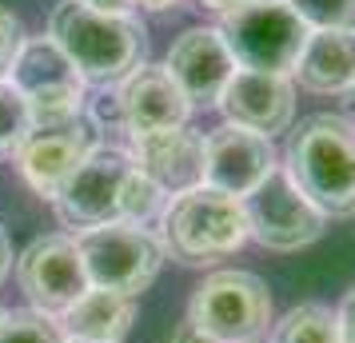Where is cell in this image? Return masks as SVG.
Instances as JSON below:
<instances>
[{"instance_id":"6da1fadb","label":"cell","mask_w":355,"mask_h":343,"mask_svg":"<svg viewBox=\"0 0 355 343\" xmlns=\"http://www.w3.org/2000/svg\"><path fill=\"white\" fill-rule=\"evenodd\" d=\"M49 40L64 52L84 84H120L144 64L148 33L132 12H100L80 0H60L49 17Z\"/></svg>"},{"instance_id":"7a4b0ae2","label":"cell","mask_w":355,"mask_h":343,"mask_svg":"<svg viewBox=\"0 0 355 343\" xmlns=\"http://www.w3.org/2000/svg\"><path fill=\"white\" fill-rule=\"evenodd\" d=\"M284 172L323 216H355V124L331 112L300 120Z\"/></svg>"},{"instance_id":"3957f363","label":"cell","mask_w":355,"mask_h":343,"mask_svg":"<svg viewBox=\"0 0 355 343\" xmlns=\"http://www.w3.org/2000/svg\"><path fill=\"white\" fill-rule=\"evenodd\" d=\"M164 228V252L172 260L188 263V267H204V263L227 260L248 244V216H243V200L224 196L208 184L188 188L172 196V204L160 216Z\"/></svg>"},{"instance_id":"277c9868","label":"cell","mask_w":355,"mask_h":343,"mask_svg":"<svg viewBox=\"0 0 355 343\" xmlns=\"http://www.w3.org/2000/svg\"><path fill=\"white\" fill-rule=\"evenodd\" d=\"M220 36H224L236 68L288 76L300 64V52H304L311 28L291 12V4H284V0L279 4H252V0H243V4L224 12Z\"/></svg>"},{"instance_id":"5b68a950","label":"cell","mask_w":355,"mask_h":343,"mask_svg":"<svg viewBox=\"0 0 355 343\" xmlns=\"http://www.w3.org/2000/svg\"><path fill=\"white\" fill-rule=\"evenodd\" d=\"M76 247H80V260H84V272H88L92 288L132 295V299L160 276L164 256H168L164 240L152 228L124 224V220L80 231Z\"/></svg>"},{"instance_id":"8992f818","label":"cell","mask_w":355,"mask_h":343,"mask_svg":"<svg viewBox=\"0 0 355 343\" xmlns=\"http://www.w3.org/2000/svg\"><path fill=\"white\" fill-rule=\"evenodd\" d=\"M188 324L216 343H256L272 324V292L256 272H216L192 292Z\"/></svg>"},{"instance_id":"52a82bcc","label":"cell","mask_w":355,"mask_h":343,"mask_svg":"<svg viewBox=\"0 0 355 343\" xmlns=\"http://www.w3.org/2000/svg\"><path fill=\"white\" fill-rule=\"evenodd\" d=\"M8 84L28 100L36 128H64L84 116V80L49 36L24 40L12 60Z\"/></svg>"},{"instance_id":"ba28073f","label":"cell","mask_w":355,"mask_h":343,"mask_svg":"<svg viewBox=\"0 0 355 343\" xmlns=\"http://www.w3.org/2000/svg\"><path fill=\"white\" fill-rule=\"evenodd\" d=\"M243 216H248V236L272 252H300L315 244L327 228V216L291 184L284 168H275L252 196H243Z\"/></svg>"},{"instance_id":"9c48e42d","label":"cell","mask_w":355,"mask_h":343,"mask_svg":"<svg viewBox=\"0 0 355 343\" xmlns=\"http://www.w3.org/2000/svg\"><path fill=\"white\" fill-rule=\"evenodd\" d=\"M132 156L120 148H96L88 160L56 188V216L68 228H104L120 220V196H124V184L132 176Z\"/></svg>"},{"instance_id":"30bf717a","label":"cell","mask_w":355,"mask_h":343,"mask_svg":"<svg viewBox=\"0 0 355 343\" xmlns=\"http://www.w3.org/2000/svg\"><path fill=\"white\" fill-rule=\"evenodd\" d=\"M17 279L20 292L28 295L33 311L60 319L92 283L84 272L80 247L72 236H40L20 252L17 260Z\"/></svg>"},{"instance_id":"8fae6325","label":"cell","mask_w":355,"mask_h":343,"mask_svg":"<svg viewBox=\"0 0 355 343\" xmlns=\"http://www.w3.org/2000/svg\"><path fill=\"white\" fill-rule=\"evenodd\" d=\"M275 168V148L259 132L220 124L204 136V184L224 196H252Z\"/></svg>"},{"instance_id":"7c38bea8","label":"cell","mask_w":355,"mask_h":343,"mask_svg":"<svg viewBox=\"0 0 355 343\" xmlns=\"http://www.w3.org/2000/svg\"><path fill=\"white\" fill-rule=\"evenodd\" d=\"M164 68L172 72V80L180 84L188 104H204V108L220 104L227 80L236 76V60H232L220 28H188L184 36H176Z\"/></svg>"},{"instance_id":"4fadbf2b","label":"cell","mask_w":355,"mask_h":343,"mask_svg":"<svg viewBox=\"0 0 355 343\" xmlns=\"http://www.w3.org/2000/svg\"><path fill=\"white\" fill-rule=\"evenodd\" d=\"M227 124L248 132H259L272 140L275 132L291 128L295 116V88L288 76H272V72H252V68H236V76L227 80L224 96H220Z\"/></svg>"},{"instance_id":"5bb4252c","label":"cell","mask_w":355,"mask_h":343,"mask_svg":"<svg viewBox=\"0 0 355 343\" xmlns=\"http://www.w3.org/2000/svg\"><path fill=\"white\" fill-rule=\"evenodd\" d=\"M96 128L88 120H72L64 128H36L24 144H20L17 160L24 180L33 184L40 196H56V188L80 168L92 152H96Z\"/></svg>"},{"instance_id":"9a60e30c","label":"cell","mask_w":355,"mask_h":343,"mask_svg":"<svg viewBox=\"0 0 355 343\" xmlns=\"http://www.w3.org/2000/svg\"><path fill=\"white\" fill-rule=\"evenodd\" d=\"M120 112H124V132L128 136H148V132L184 128L192 112L188 96L180 92L172 72L164 64H140L132 76L120 80Z\"/></svg>"},{"instance_id":"2e32d148","label":"cell","mask_w":355,"mask_h":343,"mask_svg":"<svg viewBox=\"0 0 355 343\" xmlns=\"http://www.w3.org/2000/svg\"><path fill=\"white\" fill-rule=\"evenodd\" d=\"M128 156L164 196H180V192L204 184V136L188 128L132 136Z\"/></svg>"},{"instance_id":"e0dca14e","label":"cell","mask_w":355,"mask_h":343,"mask_svg":"<svg viewBox=\"0 0 355 343\" xmlns=\"http://www.w3.org/2000/svg\"><path fill=\"white\" fill-rule=\"evenodd\" d=\"M295 76L307 92H347L355 80V33H336V28H320L307 36Z\"/></svg>"},{"instance_id":"ac0fdd59","label":"cell","mask_w":355,"mask_h":343,"mask_svg":"<svg viewBox=\"0 0 355 343\" xmlns=\"http://www.w3.org/2000/svg\"><path fill=\"white\" fill-rule=\"evenodd\" d=\"M136 319V299L120 292H104V288H88V292L60 315L64 324V340H84V343H120L124 331Z\"/></svg>"},{"instance_id":"d6986e66","label":"cell","mask_w":355,"mask_h":343,"mask_svg":"<svg viewBox=\"0 0 355 343\" xmlns=\"http://www.w3.org/2000/svg\"><path fill=\"white\" fill-rule=\"evenodd\" d=\"M272 343H343L339 319L327 304H300L272 327Z\"/></svg>"},{"instance_id":"ffe728a7","label":"cell","mask_w":355,"mask_h":343,"mask_svg":"<svg viewBox=\"0 0 355 343\" xmlns=\"http://www.w3.org/2000/svg\"><path fill=\"white\" fill-rule=\"evenodd\" d=\"M36 132L28 100L20 96L8 80H0V156H17L20 144Z\"/></svg>"},{"instance_id":"44dd1931","label":"cell","mask_w":355,"mask_h":343,"mask_svg":"<svg viewBox=\"0 0 355 343\" xmlns=\"http://www.w3.org/2000/svg\"><path fill=\"white\" fill-rule=\"evenodd\" d=\"M164 192L156 188V184L148 180L140 168H132V176H128V184H124V196H120V220L124 224H140V228H148L156 216H164Z\"/></svg>"},{"instance_id":"7402d4cb","label":"cell","mask_w":355,"mask_h":343,"mask_svg":"<svg viewBox=\"0 0 355 343\" xmlns=\"http://www.w3.org/2000/svg\"><path fill=\"white\" fill-rule=\"evenodd\" d=\"M288 4L311 33H320V28L355 33V0H288Z\"/></svg>"},{"instance_id":"603a6c76","label":"cell","mask_w":355,"mask_h":343,"mask_svg":"<svg viewBox=\"0 0 355 343\" xmlns=\"http://www.w3.org/2000/svg\"><path fill=\"white\" fill-rule=\"evenodd\" d=\"M0 343H64V331L52 315L40 311H8L0 324Z\"/></svg>"},{"instance_id":"cb8c5ba5","label":"cell","mask_w":355,"mask_h":343,"mask_svg":"<svg viewBox=\"0 0 355 343\" xmlns=\"http://www.w3.org/2000/svg\"><path fill=\"white\" fill-rule=\"evenodd\" d=\"M20 44H24V36H20V20L0 4V80H8Z\"/></svg>"},{"instance_id":"d4e9b609","label":"cell","mask_w":355,"mask_h":343,"mask_svg":"<svg viewBox=\"0 0 355 343\" xmlns=\"http://www.w3.org/2000/svg\"><path fill=\"white\" fill-rule=\"evenodd\" d=\"M336 319H339V340H343V343H355V283L343 292V304H339Z\"/></svg>"},{"instance_id":"484cf974","label":"cell","mask_w":355,"mask_h":343,"mask_svg":"<svg viewBox=\"0 0 355 343\" xmlns=\"http://www.w3.org/2000/svg\"><path fill=\"white\" fill-rule=\"evenodd\" d=\"M168 343H216L211 335H204L200 327H192V324H180L176 331H172V340Z\"/></svg>"},{"instance_id":"4316f807","label":"cell","mask_w":355,"mask_h":343,"mask_svg":"<svg viewBox=\"0 0 355 343\" xmlns=\"http://www.w3.org/2000/svg\"><path fill=\"white\" fill-rule=\"evenodd\" d=\"M80 4H88V8H100V12H128L136 0H80Z\"/></svg>"},{"instance_id":"83f0119b","label":"cell","mask_w":355,"mask_h":343,"mask_svg":"<svg viewBox=\"0 0 355 343\" xmlns=\"http://www.w3.org/2000/svg\"><path fill=\"white\" fill-rule=\"evenodd\" d=\"M8 263H12V247H8V236H4V228H0V283H4V276H8Z\"/></svg>"},{"instance_id":"f1b7e54d","label":"cell","mask_w":355,"mask_h":343,"mask_svg":"<svg viewBox=\"0 0 355 343\" xmlns=\"http://www.w3.org/2000/svg\"><path fill=\"white\" fill-rule=\"evenodd\" d=\"M136 4H144V8H152V12H164V8H172V4H180V0H136Z\"/></svg>"},{"instance_id":"f546056e","label":"cell","mask_w":355,"mask_h":343,"mask_svg":"<svg viewBox=\"0 0 355 343\" xmlns=\"http://www.w3.org/2000/svg\"><path fill=\"white\" fill-rule=\"evenodd\" d=\"M208 8H216V12H227V8H236V4H243V0H204Z\"/></svg>"},{"instance_id":"4dcf8cb0","label":"cell","mask_w":355,"mask_h":343,"mask_svg":"<svg viewBox=\"0 0 355 343\" xmlns=\"http://www.w3.org/2000/svg\"><path fill=\"white\" fill-rule=\"evenodd\" d=\"M343 96H347V104H352V112H355V80H352V88H347Z\"/></svg>"},{"instance_id":"1f68e13d","label":"cell","mask_w":355,"mask_h":343,"mask_svg":"<svg viewBox=\"0 0 355 343\" xmlns=\"http://www.w3.org/2000/svg\"><path fill=\"white\" fill-rule=\"evenodd\" d=\"M252 4H279V0H252Z\"/></svg>"},{"instance_id":"d6a6232c","label":"cell","mask_w":355,"mask_h":343,"mask_svg":"<svg viewBox=\"0 0 355 343\" xmlns=\"http://www.w3.org/2000/svg\"><path fill=\"white\" fill-rule=\"evenodd\" d=\"M4 315H8V311H4V308H0V324H4Z\"/></svg>"},{"instance_id":"836d02e7","label":"cell","mask_w":355,"mask_h":343,"mask_svg":"<svg viewBox=\"0 0 355 343\" xmlns=\"http://www.w3.org/2000/svg\"><path fill=\"white\" fill-rule=\"evenodd\" d=\"M64 343H84V340H64Z\"/></svg>"},{"instance_id":"e575fe53","label":"cell","mask_w":355,"mask_h":343,"mask_svg":"<svg viewBox=\"0 0 355 343\" xmlns=\"http://www.w3.org/2000/svg\"><path fill=\"white\" fill-rule=\"evenodd\" d=\"M256 343H259V340H256Z\"/></svg>"}]
</instances>
